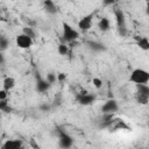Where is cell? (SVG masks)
Returning a JSON list of instances; mask_svg holds the SVG:
<instances>
[{
	"label": "cell",
	"instance_id": "2e32d148",
	"mask_svg": "<svg viewBox=\"0 0 149 149\" xmlns=\"http://www.w3.org/2000/svg\"><path fill=\"white\" fill-rule=\"evenodd\" d=\"M136 87H137V93L149 97V86L147 84H139V85H136Z\"/></svg>",
	"mask_w": 149,
	"mask_h": 149
},
{
	"label": "cell",
	"instance_id": "9c48e42d",
	"mask_svg": "<svg viewBox=\"0 0 149 149\" xmlns=\"http://www.w3.org/2000/svg\"><path fill=\"white\" fill-rule=\"evenodd\" d=\"M111 130H119V129H129L128 125L122 119H113L111 125L108 126Z\"/></svg>",
	"mask_w": 149,
	"mask_h": 149
},
{
	"label": "cell",
	"instance_id": "603a6c76",
	"mask_svg": "<svg viewBox=\"0 0 149 149\" xmlns=\"http://www.w3.org/2000/svg\"><path fill=\"white\" fill-rule=\"evenodd\" d=\"M92 83H93V85H94L95 88H101V86H102V80H101L100 78L94 77L93 80H92Z\"/></svg>",
	"mask_w": 149,
	"mask_h": 149
},
{
	"label": "cell",
	"instance_id": "d4e9b609",
	"mask_svg": "<svg viewBox=\"0 0 149 149\" xmlns=\"http://www.w3.org/2000/svg\"><path fill=\"white\" fill-rule=\"evenodd\" d=\"M65 79H66V74L65 73H63V72L57 73V80L58 81H64Z\"/></svg>",
	"mask_w": 149,
	"mask_h": 149
},
{
	"label": "cell",
	"instance_id": "484cf974",
	"mask_svg": "<svg viewBox=\"0 0 149 149\" xmlns=\"http://www.w3.org/2000/svg\"><path fill=\"white\" fill-rule=\"evenodd\" d=\"M115 1H116V0H102V3H104L105 6H111V5H113Z\"/></svg>",
	"mask_w": 149,
	"mask_h": 149
},
{
	"label": "cell",
	"instance_id": "ffe728a7",
	"mask_svg": "<svg viewBox=\"0 0 149 149\" xmlns=\"http://www.w3.org/2000/svg\"><path fill=\"white\" fill-rule=\"evenodd\" d=\"M8 44H9V41H8L5 36H1V37H0V49H1L2 51L6 50L7 47H8Z\"/></svg>",
	"mask_w": 149,
	"mask_h": 149
},
{
	"label": "cell",
	"instance_id": "ba28073f",
	"mask_svg": "<svg viewBox=\"0 0 149 149\" xmlns=\"http://www.w3.org/2000/svg\"><path fill=\"white\" fill-rule=\"evenodd\" d=\"M72 144H73V139L65 132H62L59 134V147L61 148H70Z\"/></svg>",
	"mask_w": 149,
	"mask_h": 149
},
{
	"label": "cell",
	"instance_id": "3957f363",
	"mask_svg": "<svg viewBox=\"0 0 149 149\" xmlns=\"http://www.w3.org/2000/svg\"><path fill=\"white\" fill-rule=\"evenodd\" d=\"M115 14V21H116V27L120 33V35L125 36L127 34V27H126V17H125V13L121 9H115L114 12Z\"/></svg>",
	"mask_w": 149,
	"mask_h": 149
},
{
	"label": "cell",
	"instance_id": "8992f818",
	"mask_svg": "<svg viewBox=\"0 0 149 149\" xmlns=\"http://www.w3.org/2000/svg\"><path fill=\"white\" fill-rule=\"evenodd\" d=\"M118 108H119L118 102H116L114 99H109V100H107V101L102 105L101 111H102L104 114H113L114 112L118 111Z\"/></svg>",
	"mask_w": 149,
	"mask_h": 149
},
{
	"label": "cell",
	"instance_id": "f1b7e54d",
	"mask_svg": "<svg viewBox=\"0 0 149 149\" xmlns=\"http://www.w3.org/2000/svg\"><path fill=\"white\" fill-rule=\"evenodd\" d=\"M148 126H149V123H148Z\"/></svg>",
	"mask_w": 149,
	"mask_h": 149
},
{
	"label": "cell",
	"instance_id": "9a60e30c",
	"mask_svg": "<svg viewBox=\"0 0 149 149\" xmlns=\"http://www.w3.org/2000/svg\"><path fill=\"white\" fill-rule=\"evenodd\" d=\"M98 28H99L101 31H107V30H109V28H111V22H109V20H108L107 17L100 19V21L98 22Z\"/></svg>",
	"mask_w": 149,
	"mask_h": 149
},
{
	"label": "cell",
	"instance_id": "4fadbf2b",
	"mask_svg": "<svg viewBox=\"0 0 149 149\" xmlns=\"http://www.w3.org/2000/svg\"><path fill=\"white\" fill-rule=\"evenodd\" d=\"M15 86V79L13 78V77H6L3 80H2V87L5 88V90H7L8 92L13 88Z\"/></svg>",
	"mask_w": 149,
	"mask_h": 149
},
{
	"label": "cell",
	"instance_id": "44dd1931",
	"mask_svg": "<svg viewBox=\"0 0 149 149\" xmlns=\"http://www.w3.org/2000/svg\"><path fill=\"white\" fill-rule=\"evenodd\" d=\"M45 79H47V80L52 85V84L57 80V74H56V73H54V72H49V73L47 74V78H45Z\"/></svg>",
	"mask_w": 149,
	"mask_h": 149
},
{
	"label": "cell",
	"instance_id": "d6986e66",
	"mask_svg": "<svg viewBox=\"0 0 149 149\" xmlns=\"http://www.w3.org/2000/svg\"><path fill=\"white\" fill-rule=\"evenodd\" d=\"M57 50H58V54H59V55L65 56V55H68V52H69V47L66 45V43H64V42H63V43L58 44Z\"/></svg>",
	"mask_w": 149,
	"mask_h": 149
},
{
	"label": "cell",
	"instance_id": "52a82bcc",
	"mask_svg": "<svg viewBox=\"0 0 149 149\" xmlns=\"http://www.w3.org/2000/svg\"><path fill=\"white\" fill-rule=\"evenodd\" d=\"M77 99H78V101H79V104L80 105H91L94 100H95V97L93 95V94H90V93H87L86 91H83L78 97H77Z\"/></svg>",
	"mask_w": 149,
	"mask_h": 149
},
{
	"label": "cell",
	"instance_id": "277c9868",
	"mask_svg": "<svg viewBox=\"0 0 149 149\" xmlns=\"http://www.w3.org/2000/svg\"><path fill=\"white\" fill-rule=\"evenodd\" d=\"M16 45L21 49H29L31 45H33V38L29 37L28 35L26 34H19L16 36Z\"/></svg>",
	"mask_w": 149,
	"mask_h": 149
},
{
	"label": "cell",
	"instance_id": "e0dca14e",
	"mask_svg": "<svg viewBox=\"0 0 149 149\" xmlns=\"http://www.w3.org/2000/svg\"><path fill=\"white\" fill-rule=\"evenodd\" d=\"M87 44H88V47H90L92 50H94V51H101V50H105V45L101 44V43H99V42H88Z\"/></svg>",
	"mask_w": 149,
	"mask_h": 149
},
{
	"label": "cell",
	"instance_id": "7402d4cb",
	"mask_svg": "<svg viewBox=\"0 0 149 149\" xmlns=\"http://www.w3.org/2000/svg\"><path fill=\"white\" fill-rule=\"evenodd\" d=\"M22 33L26 34V35H28V36L31 37V38L35 37V31H34L33 28H30V27H26V28H23V31H22Z\"/></svg>",
	"mask_w": 149,
	"mask_h": 149
},
{
	"label": "cell",
	"instance_id": "83f0119b",
	"mask_svg": "<svg viewBox=\"0 0 149 149\" xmlns=\"http://www.w3.org/2000/svg\"><path fill=\"white\" fill-rule=\"evenodd\" d=\"M41 108H42V109H49V106H45V105H44V106H41Z\"/></svg>",
	"mask_w": 149,
	"mask_h": 149
},
{
	"label": "cell",
	"instance_id": "7a4b0ae2",
	"mask_svg": "<svg viewBox=\"0 0 149 149\" xmlns=\"http://www.w3.org/2000/svg\"><path fill=\"white\" fill-rule=\"evenodd\" d=\"M129 80L132 83H134L135 85L139 84H147L149 83V72L144 69H134L130 73Z\"/></svg>",
	"mask_w": 149,
	"mask_h": 149
},
{
	"label": "cell",
	"instance_id": "cb8c5ba5",
	"mask_svg": "<svg viewBox=\"0 0 149 149\" xmlns=\"http://www.w3.org/2000/svg\"><path fill=\"white\" fill-rule=\"evenodd\" d=\"M7 92H8V91L5 90L3 87H2V90H0V100L7 99V97H8V93H7Z\"/></svg>",
	"mask_w": 149,
	"mask_h": 149
},
{
	"label": "cell",
	"instance_id": "5bb4252c",
	"mask_svg": "<svg viewBox=\"0 0 149 149\" xmlns=\"http://www.w3.org/2000/svg\"><path fill=\"white\" fill-rule=\"evenodd\" d=\"M136 43L142 50H149V40L143 36H137L136 37Z\"/></svg>",
	"mask_w": 149,
	"mask_h": 149
},
{
	"label": "cell",
	"instance_id": "ac0fdd59",
	"mask_svg": "<svg viewBox=\"0 0 149 149\" xmlns=\"http://www.w3.org/2000/svg\"><path fill=\"white\" fill-rule=\"evenodd\" d=\"M135 99H136V101H137L139 104H141V105H146V104H148V101H149V97H147V95H144V94H141V93H137V92H136Z\"/></svg>",
	"mask_w": 149,
	"mask_h": 149
},
{
	"label": "cell",
	"instance_id": "7c38bea8",
	"mask_svg": "<svg viewBox=\"0 0 149 149\" xmlns=\"http://www.w3.org/2000/svg\"><path fill=\"white\" fill-rule=\"evenodd\" d=\"M43 6H44V10L48 14H55V13H57V7H56V5H55V2L52 0H44Z\"/></svg>",
	"mask_w": 149,
	"mask_h": 149
},
{
	"label": "cell",
	"instance_id": "8fae6325",
	"mask_svg": "<svg viewBox=\"0 0 149 149\" xmlns=\"http://www.w3.org/2000/svg\"><path fill=\"white\" fill-rule=\"evenodd\" d=\"M51 86V84L47 80V79H42V78H38L37 81H36V90L41 93L45 92L49 90V87Z\"/></svg>",
	"mask_w": 149,
	"mask_h": 149
},
{
	"label": "cell",
	"instance_id": "4316f807",
	"mask_svg": "<svg viewBox=\"0 0 149 149\" xmlns=\"http://www.w3.org/2000/svg\"><path fill=\"white\" fill-rule=\"evenodd\" d=\"M146 12H147V14L149 15V0H148V2H147V6H146Z\"/></svg>",
	"mask_w": 149,
	"mask_h": 149
},
{
	"label": "cell",
	"instance_id": "30bf717a",
	"mask_svg": "<svg viewBox=\"0 0 149 149\" xmlns=\"http://www.w3.org/2000/svg\"><path fill=\"white\" fill-rule=\"evenodd\" d=\"M22 146L23 144L21 140H7L2 144V149H20Z\"/></svg>",
	"mask_w": 149,
	"mask_h": 149
},
{
	"label": "cell",
	"instance_id": "5b68a950",
	"mask_svg": "<svg viewBox=\"0 0 149 149\" xmlns=\"http://www.w3.org/2000/svg\"><path fill=\"white\" fill-rule=\"evenodd\" d=\"M92 20H93V13H90L85 16H83L79 21H78V28L81 31H87L90 30V28L92 27Z\"/></svg>",
	"mask_w": 149,
	"mask_h": 149
},
{
	"label": "cell",
	"instance_id": "6da1fadb",
	"mask_svg": "<svg viewBox=\"0 0 149 149\" xmlns=\"http://www.w3.org/2000/svg\"><path fill=\"white\" fill-rule=\"evenodd\" d=\"M63 27V34H62V40L64 43H71L73 41H76L79 37V33L78 30H76L71 24H69L68 22H63L62 23Z\"/></svg>",
	"mask_w": 149,
	"mask_h": 149
}]
</instances>
